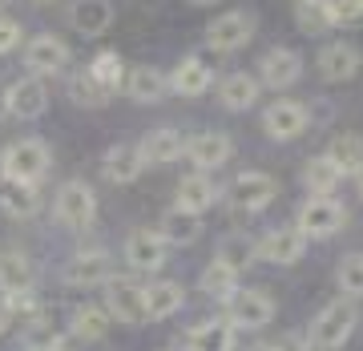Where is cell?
Segmentation results:
<instances>
[{"label":"cell","instance_id":"1","mask_svg":"<svg viewBox=\"0 0 363 351\" xmlns=\"http://www.w3.org/2000/svg\"><path fill=\"white\" fill-rule=\"evenodd\" d=\"M359 323V311H355V303L351 299H331L323 311L311 319V331H307V347L315 351H339L343 343L351 339Z\"/></svg>","mask_w":363,"mask_h":351},{"label":"cell","instance_id":"2","mask_svg":"<svg viewBox=\"0 0 363 351\" xmlns=\"http://www.w3.org/2000/svg\"><path fill=\"white\" fill-rule=\"evenodd\" d=\"M0 162H4V178H9V182L37 186L40 178L49 174L52 154H49V145L40 142V138H21V142H13L4 154H0Z\"/></svg>","mask_w":363,"mask_h":351},{"label":"cell","instance_id":"3","mask_svg":"<svg viewBox=\"0 0 363 351\" xmlns=\"http://www.w3.org/2000/svg\"><path fill=\"white\" fill-rule=\"evenodd\" d=\"M279 186H274L271 174L262 169H242L230 186H226V202H230L234 214H259L262 206H271Z\"/></svg>","mask_w":363,"mask_h":351},{"label":"cell","instance_id":"4","mask_svg":"<svg viewBox=\"0 0 363 351\" xmlns=\"http://www.w3.org/2000/svg\"><path fill=\"white\" fill-rule=\"evenodd\" d=\"M105 311H109V319H117V323H145V286L133 283V279H121V274H113L109 283H105Z\"/></svg>","mask_w":363,"mask_h":351},{"label":"cell","instance_id":"5","mask_svg":"<svg viewBox=\"0 0 363 351\" xmlns=\"http://www.w3.org/2000/svg\"><path fill=\"white\" fill-rule=\"evenodd\" d=\"M343 222H347V210L335 198H307L298 206V230L307 238H331Z\"/></svg>","mask_w":363,"mask_h":351},{"label":"cell","instance_id":"6","mask_svg":"<svg viewBox=\"0 0 363 351\" xmlns=\"http://www.w3.org/2000/svg\"><path fill=\"white\" fill-rule=\"evenodd\" d=\"M169 259V247H166V238L157 230H150V226H142V230H130V238H125V262H130L133 271H145V274H154L162 271Z\"/></svg>","mask_w":363,"mask_h":351},{"label":"cell","instance_id":"7","mask_svg":"<svg viewBox=\"0 0 363 351\" xmlns=\"http://www.w3.org/2000/svg\"><path fill=\"white\" fill-rule=\"evenodd\" d=\"M234 323V331H259V327H267L274 319V299L267 295V291H238L230 299V315H226Z\"/></svg>","mask_w":363,"mask_h":351},{"label":"cell","instance_id":"8","mask_svg":"<svg viewBox=\"0 0 363 351\" xmlns=\"http://www.w3.org/2000/svg\"><path fill=\"white\" fill-rule=\"evenodd\" d=\"M307 255V234L298 226H279V230L259 238V259L274 262V267H291Z\"/></svg>","mask_w":363,"mask_h":351},{"label":"cell","instance_id":"9","mask_svg":"<svg viewBox=\"0 0 363 351\" xmlns=\"http://www.w3.org/2000/svg\"><path fill=\"white\" fill-rule=\"evenodd\" d=\"M311 126V117H307V105L291 101V97H283V101L267 105V113H262V130L271 133L274 142H291V138H298V133Z\"/></svg>","mask_w":363,"mask_h":351},{"label":"cell","instance_id":"10","mask_svg":"<svg viewBox=\"0 0 363 351\" xmlns=\"http://www.w3.org/2000/svg\"><path fill=\"white\" fill-rule=\"evenodd\" d=\"M255 37V16L250 13H222L214 25L206 28V45L214 52H234Z\"/></svg>","mask_w":363,"mask_h":351},{"label":"cell","instance_id":"11","mask_svg":"<svg viewBox=\"0 0 363 351\" xmlns=\"http://www.w3.org/2000/svg\"><path fill=\"white\" fill-rule=\"evenodd\" d=\"M93 214H97V198H93V186L85 182H65L57 190V218L65 226H89Z\"/></svg>","mask_w":363,"mask_h":351},{"label":"cell","instance_id":"12","mask_svg":"<svg viewBox=\"0 0 363 351\" xmlns=\"http://www.w3.org/2000/svg\"><path fill=\"white\" fill-rule=\"evenodd\" d=\"M25 65L33 69V77H45V73H61L69 65V45L52 33H40L25 45Z\"/></svg>","mask_w":363,"mask_h":351},{"label":"cell","instance_id":"13","mask_svg":"<svg viewBox=\"0 0 363 351\" xmlns=\"http://www.w3.org/2000/svg\"><path fill=\"white\" fill-rule=\"evenodd\" d=\"M113 259L105 250H81L73 255V262L65 267V283L69 286H105L113 279Z\"/></svg>","mask_w":363,"mask_h":351},{"label":"cell","instance_id":"14","mask_svg":"<svg viewBox=\"0 0 363 351\" xmlns=\"http://www.w3.org/2000/svg\"><path fill=\"white\" fill-rule=\"evenodd\" d=\"M49 109V89L40 77H21L9 85V117H21V121H33Z\"/></svg>","mask_w":363,"mask_h":351},{"label":"cell","instance_id":"15","mask_svg":"<svg viewBox=\"0 0 363 351\" xmlns=\"http://www.w3.org/2000/svg\"><path fill=\"white\" fill-rule=\"evenodd\" d=\"M259 77H262V85H271V89H291V85L303 77V57L291 52V49H271L259 61Z\"/></svg>","mask_w":363,"mask_h":351},{"label":"cell","instance_id":"16","mask_svg":"<svg viewBox=\"0 0 363 351\" xmlns=\"http://www.w3.org/2000/svg\"><path fill=\"white\" fill-rule=\"evenodd\" d=\"M230 138L226 133H198V138H190L186 142V157L198 166V174H206V169H218V166H226L230 162Z\"/></svg>","mask_w":363,"mask_h":351},{"label":"cell","instance_id":"17","mask_svg":"<svg viewBox=\"0 0 363 351\" xmlns=\"http://www.w3.org/2000/svg\"><path fill=\"white\" fill-rule=\"evenodd\" d=\"M69 25L77 28L81 37H101L105 28L113 25V0H73Z\"/></svg>","mask_w":363,"mask_h":351},{"label":"cell","instance_id":"18","mask_svg":"<svg viewBox=\"0 0 363 351\" xmlns=\"http://www.w3.org/2000/svg\"><path fill=\"white\" fill-rule=\"evenodd\" d=\"M363 57L355 45H343V40H335V45H327L323 52H319V77L323 81H351L355 73H359Z\"/></svg>","mask_w":363,"mask_h":351},{"label":"cell","instance_id":"19","mask_svg":"<svg viewBox=\"0 0 363 351\" xmlns=\"http://www.w3.org/2000/svg\"><path fill=\"white\" fill-rule=\"evenodd\" d=\"M157 234L166 238V247H190V243H198L202 238V214H190V210H166L162 214V222H157Z\"/></svg>","mask_w":363,"mask_h":351},{"label":"cell","instance_id":"20","mask_svg":"<svg viewBox=\"0 0 363 351\" xmlns=\"http://www.w3.org/2000/svg\"><path fill=\"white\" fill-rule=\"evenodd\" d=\"M142 169H145V162H142V154H138V145H113V150L101 157V174L113 186L138 182V178H142Z\"/></svg>","mask_w":363,"mask_h":351},{"label":"cell","instance_id":"21","mask_svg":"<svg viewBox=\"0 0 363 351\" xmlns=\"http://www.w3.org/2000/svg\"><path fill=\"white\" fill-rule=\"evenodd\" d=\"M234 339L238 331L230 319H206L186 335V351H234Z\"/></svg>","mask_w":363,"mask_h":351},{"label":"cell","instance_id":"22","mask_svg":"<svg viewBox=\"0 0 363 351\" xmlns=\"http://www.w3.org/2000/svg\"><path fill=\"white\" fill-rule=\"evenodd\" d=\"M210 81H214V73H210V65L202 57H182L178 65H174L169 85H174V93H182V97H202V93L210 89Z\"/></svg>","mask_w":363,"mask_h":351},{"label":"cell","instance_id":"23","mask_svg":"<svg viewBox=\"0 0 363 351\" xmlns=\"http://www.w3.org/2000/svg\"><path fill=\"white\" fill-rule=\"evenodd\" d=\"M138 154H142V162H174V157L186 154V142H182L178 130H169V126H162V130H150L138 142Z\"/></svg>","mask_w":363,"mask_h":351},{"label":"cell","instance_id":"24","mask_svg":"<svg viewBox=\"0 0 363 351\" xmlns=\"http://www.w3.org/2000/svg\"><path fill=\"white\" fill-rule=\"evenodd\" d=\"M0 291L4 295L33 291V262L25 250H0Z\"/></svg>","mask_w":363,"mask_h":351},{"label":"cell","instance_id":"25","mask_svg":"<svg viewBox=\"0 0 363 351\" xmlns=\"http://www.w3.org/2000/svg\"><path fill=\"white\" fill-rule=\"evenodd\" d=\"M182 303H186V291L174 279L145 286V319H169L174 311H182Z\"/></svg>","mask_w":363,"mask_h":351},{"label":"cell","instance_id":"26","mask_svg":"<svg viewBox=\"0 0 363 351\" xmlns=\"http://www.w3.org/2000/svg\"><path fill=\"white\" fill-rule=\"evenodd\" d=\"M166 89H169L166 73H162V69H154V65L133 69L130 77H125V93H130L133 101H142V105L162 101V97H166Z\"/></svg>","mask_w":363,"mask_h":351},{"label":"cell","instance_id":"27","mask_svg":"<svg viewBox=\"0 0 363 351\" xmlns=\"http://www.w3.org/2000/svg\"><path fill=\"white\" fill-rule=\"evenodd\" d=\"M0 210L9 214V218H33L40 210V194L37 186H21V182H0Z\"/></svg>","mask_w":363,"mask_h":351},{"label":"cell","instance_id":"28","mask_svg":"<svg viewBox=\"0 0 363 351\" xmlns=\"http://www.w3.org/2000/svg\"><path fill=\"white\" fill-rule=\"evenodd\" d=\"M218 101L234 113H242L250 105L259 101V77H250V73H230V77L218 85Z\"/></svg>","mask_w":363,"mask_h":351},{"label":"cell","instance_id":"29","mask_svg":"<svg viewBox=\"0 0 363 351\" xmlns=\"http://www.w3.org/2000/svg\"><path fill=\"white\" fill-rule=\"evenodd\" d=\"M218 202V186L210 182L206 174H190V178H182L178 186V206L190 210V214H202Z\"/></svg>","mask_w":363,"mask_h":351},{"label":"cell","instance_id":"30","mask_svg":"<svg viewBox=\"0 0 363 351\" xmlns=\"http://www.w3.org/2000/svg\"><path fill=\"white\" fill-rule=\"evenodd\" d=\"M214 259L218 262H226V267H230L234 274L238 271H247L250 262L259 259V243H255V238H247V234H226V238H222L218 243V255H214Z\"/></svg>","mask_w":363,"mask_h":351},{"label":"cell","instance_id":"31","mask_svg":"<svg viewBox=\"0 0 363 351\" xmlns=\"http://www.w3.org/2000/svg\"><path fill=\"white\" fill-rule=\"evenodd\" d=\"M327 157L335 162L339 174H355V178H359L363 174V138H355V133H339L335 142L327 145Z\"/></svg>","mask_w":363,"mask_h":351},{"label":"cell","instance_id":"32","mask_svg":"<svg viewBox=\"0 0 363 351\" xmlns=\"http://www.w3.org/2000/svg\"><path fill=\"white\" fill-rule=\"evenodd\" d=\"M339 174L335 169V162L327 154H319V157H311L307 162V169H303V182H307V190H311V198H331V190L339 186Z\"/></svg>","mask_w":363,"mask_h":351},{"label":"cell","instance_id":"33","mask_svg":"<svg viewBox=\"0 0 363 351\" xmlns=\"http://www.w3.org/2000/svg\"><path fill=\"white\" fill-rule=\"evenodd\" d=\"M198 286L206 291L210 299H222V303H230L234 295H238V274L226 267V262H210L206 271H202V279H198Z\"/></svg>","mask_w":363,"mask_h":351},{"label":"cell","instance_id":"34","mask_svg":"<svg viewBox=\"0 0 363 351\" xmlns=\"http://www.w3.org/2000/svg\"><path fill=\"white\" fill-rule=\"evenodd\" d=\"M109 311H101V307H77L73 311V335L85 339V343H97V339H105V331H109Z\"/></svg>","mask_w":363,"mask_h":351},{"label":"cell","instance_id":"35","mask_svg":"<svg viewBox=\"0 0 363 351\" xmlns=\"http://www.w3.org/2000/svg\"><path fill=\"white\" fill-rule=\"evenodd\" d=\"M89 77L97 81L105 93H113L117 85H125V65H121V57H117V52L105 49V52H97V57L89 61Z\"/></svg>","mask_w":363,"mask_h":351},{"label":"cell","instance_id":"36","mask_svg":"<svg viewBox=\"0 0 363 351\" xmlns=\"http://www.w3.org/2000/svg\"><path fill=\"white\" fill-rule=\"evenodd\" d=\"M69 97H73V105H85V109H101L109 101V93L89 77V69H81V73L69 77Z\"/></svg>","mask_w":363,"mask_h":351},{"label":"cell","instance_id":"37","mask_svg":"<svg viewBox=\"0 0 363 351\" xmlns=\"http://www.w3.org/2000/svg\"><path fill=\"white\" fill-rule=\"evenodd\" d=\"M295 16H298V28H303V33H327V28H335L331 0H307V4L295 9Z\"/></svg>","mask_w":363,"mask_h":351},{"label":"cell","instance_id":"38","mask_svg":"<svg viewBox=\"0 0 363 351\" xmlns=\"http://www.w3.org/2000/svg\"><path fill=\"white\" fill-rule=\"evenodd\" d=\"M339 286L343 295H363V255H347L339 262Z\"/></svg>","mask_w":363,"mask_h":351},{"label":"cell","instance_id":"39","mask_svg":"<svg viewBox=\"0 0 363 351\" xmlns=\"http://www.w3.org/2000/svg\"><path fill=\"white\" fill-rule=\"evenodd\" d=\"M28 347H33V351H57V347H61V335H57V331H49V323H45V319H37V323H33V331H28Z\"/></svg>","mask_w":363,"mask_h":351},{"label":"cell","instance_id":"40","mask_svg":"<svg viewBox=\"0 0 363 351\" xmlns=\"http://www.w3.org/2000/svg\"><path fill=\"white\" fill-rule=\"evenodd\" d=\"M21 45V25L9 21V16H0V52H13Z\"/></svg>","mask_w":363,"mask_h":351},{"label":"cell","instance_id":"41","mask_svg":"<svg viewBox=\"0 0 363 351\" xmlns=\"http://www.w3.org/2000/svg\"><path fill=\"white\" fill-rule=\"evenodd\" d=\"M331 13H335V25L355 21V16H363V0H331Z\"/></svg>","mask_w":363,"mask_h":351},{"label":"cell","instance_id":"42","mask_svg":"<svg viewBox=\"0 0 363 351\" xmlns=\"http://www.w3.org/2000/svg\"><path fill=\"white\" fill-rule=\"evenodd\" d=\"M274 351H311V347H307V343H303V339L286 335V339H279V343H274Z\"/></svg>","mask_w":363,"mask_h":351},{"label":"cell","instance_id":"43","mask_svg":"<svg viewBox=\"0 0 363 351\" xmlns=\"http://www.w3.org/2000/svg\"><path fill=\"white\" fill-rule=\"evenodd\" d=\"M9 117V85H0V121Z\"/></svg>","mask_w":363,"mask_h":351},{"label":"cell","instance_id":"44","mask_svg":"<svg viewBox=\"0 0 363 351\" xmlns=\"http://www.w3.org/2000/svg\"><path fill=\"white\" fill-rule=\"evenodd\" d=\"M9 323H13V315H9V311H0V335L9 331Z\"/></svg>","mask_w":363,"mask_h":351},{"label":"cell","instance_id":"45","mask_svg":"<svg viewBox=\"0 0 363 351\" xmlns=\"http://www.w3.org/2000/svg\"><path fill=\"white\" fill-rule=\"evenodd\" d=\"M247 351H274V343H250Z\"/></svg>","mask_w":363,"mask_h":351},{"label":"cell","instance_id":"46","mask_svg":"<svg viewBox=\"0 0 363 351\" xmlns=\"http://www.w3.org/2000/svg\"><path fill=\"white\" fill-rule=\"evenodd\" d=\"M190 4H218V0H190Z\"/></svg>","mask_w":363,"mask_h":351},{"label":"cell","instance_id":"47","mask_svg":"<svg viewBox=\"0 0 363 351\" xmlns=\"http://www.w3.org/2000/svg\"><path fill=\"white\" fill-rule=\"evenodd\" d=\"M0 182H4V162H0Z\"/></svg>","mask_w":363,"mask_h":351},{"label":"cell","instance_id":"48","mask_svg":"<svg viewBox=\"0 0 363 351\" xmlns=\"http://www.w3.org/2000/svg\"><path fill=\"white\" fill-rule=\"evenodd\" d=\"M359 198H363V174H359Z\"/></svg>","mask_w":363,"mask_h":351},{"label":"cell","instance_id":"49","mask_svg":"<svg viewBox=\"0 0 363 351\" xmlns=\"http://www.w3.org/2000/svg\"><path fill=\"white\" fill-rule=\"evenodd\" d=\"M295 4H307V0H295Z\"/></svg>","mask_w":363,"mask_h":351},{"label":"cell","instance_id":"50","mask_svg":"<svg viewBox=\"0 0 363 351\" xmlns=\"http://www.w3.org/2000/svg\"><path fill=\"white\" fill-rule=\"evenodd\" d=\"M37 4H49V0H37Z\"/></svg>","mask_w":363,"mask_h":351},{"label":"cell","instance_id":"51","mask_svg":"<svg viewBox=\"0 0 363 351\" xmlns=\"http://www.w3.org/2000/svg\"><path fill=\"white\" fill-rule=\"evenodd\" d=\"M57 351H61V347H57Z\"/></svg>","mask_w":363,"mask_h":351}]
</instances>
